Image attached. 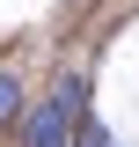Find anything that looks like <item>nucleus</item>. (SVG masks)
I'll return each mask as SVG.
<instances>
[{
    "instance_id": "obj_1",
    "label": "nucleus",
    "mask_w": 139,
    "mask_h": 147,
    "mask_svg": "<svg viewBox=\"0 0 139 147\" xmlns=\"http://www.w3.org/2000/svg\"><path fill=\"white\" fill-rule=\"evenodd\" d=\"M81 132H88V81L66 74V81L22 118V147H81Z\"/></svg>"
},
{
    "instance_id": "obj_2",
    "label": "nucleus",
    "mask_w": 139,
    "mask_h": 147,
    "mask_svg": "<svg viewBox=\"0 0 139 147\" xmlns=\"http://www.w3.org/2000/svg\"><path fill=\"white\" fill-rule=\"evenodd\" d=\"M7 118H22V81L0 74V125H7Z\"/></svg>"
},
{
    "instance_id": "obj_3",
    "label": "nucleus",
    "mask_w": 139,
    "mask_h": 147,
    "mask_svg": "<svg viewBox=\"0 0 139 147\" xmlns=\"http://www.w3.org/2000/svg\"><path fill=\"white\" fill-rule=\"evenodd\" d=\"M81 147H117V132H110V125H95V118H88V132H81Z\"/></svg>"
}]
</instances>
